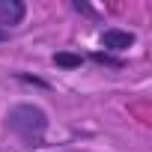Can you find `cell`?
I'll list each match as a JSON object with an SVG mask.
<instances>
[{
    "label": "cell",
    "mask_w": 152,
    "mask_h": 152,
    "mask_svg": "<svg viewBox=\"0 0 152 152\" xmlns=\"http://www.w3.org/2000/svg\"><path fill=\"white\" fill-rule=\"evenodd\" d=\"M99 42H102V48L107 51V54H125L134 42H137V36L131 33V30H122V27H107V30H102V36H99Z\"/></svg>",
    "instance_id": "2"
},
{
    "label": "cell",
    "mask_w": 152,
    "mask_h": 152,
    "mask_svg": "<svg viewBox=\"0 0 152 152\" xmlns=\"http://www.w3.org/2000/svg\"><path fill=\"white\" fill-rule=\"evenodd\" d=\"M51 60H54V66H60V69H69V72L84 66V57H81V54H72V51H57Z\"/></svg>",
    "instance_id": "4"
},
{
    "label": "cell",
    "mask_w": 152,
    "mask_h": 152,
    "mask_svg": "<svg viewBox=\"0 0 152 152\" xmlns=\"http://www.w3.org/2000/svg\"><path fill=\"white\" fill-rule=\"evenodd\" d=\"M72 9L81 12V15H96V9H93L90 3H81V0H72Z\"/></svg>",
    "instance_id": "7"
},
{
    "label": "cell",
    "mask_w": 152,
    "mask_h": 152,
    "mask_svg": "<svg viewBox=\"0 0 152 152\" xmlns=\"http://www.w3.org/2000/svg\"><path fill=\"white\" fill-rule=\"evenodd\" d=\"M12 78H15V81H21V84H30V87H42V90H48V81L36 78V75H24V72H15Z\"/></svg>",
    "instance_id": "6"
},
{
    "label": "cell",
    "mask_w": 152,
    "mask_h": 152,
    "mask_svg": "<svg viewBox=\"0 0 152 152\" xmlns=\"http://www.w3.org/2000/svg\"><path fill=\"white\" fill-rule=\"evenodd\" d=\"M9 39V30H0V42H6Z\"/></svg>",
    "instance_id": "8"
},
{
    "label": "cell",
    "mask_w": 152,
    "mask_h": 152,
    "mask_svg": "<svg viewBox=\"0 0 152 152\" xmlns=\"http://www.w3.org/2000/svg\"><path fill=\"white\" fill-rule=\"evenodd\" d=\"M48 113L33 104V102H18L6 110V131L15 134L21 140V146L27 149H36V146H45V134H48Z\"/></svg>",
    "instance_id": "1"
},
{
    "label": "cell",
    "mask_w": 152,
    "mask_h": 152,
    "mask_svg": "<svg viewBox=\"0 0 152 152\" xmlns=\"http://www.w3.org/2000/svg\"><path fill=\"white\" fill-rule=\"evenodd\" d=\"M27 15V3L24 0H0V30H9L18 27Z\"/></svg>",
    "instance_id": "3"
},
{
    "label": "cell",
    "mask_w": 152,
    "mask_h": 152,
    "mask_svg": "<svg viewBox=\"0 0 152 152\" xmlns=\"http://www.w3.org/2000/svg\"><path fill=\"white\" fill-rule=\"evenodd\" d=\"M90 60L99 66H107V69H125V60L116 54H107V51H90Z\"/></svg>",
    "instance_id": "5"
}]
</instances>
